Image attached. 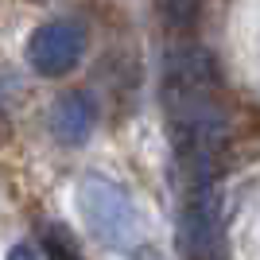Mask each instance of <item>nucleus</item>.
Instances as JSON below:
<instances>
[{"instance_id": "nucleus-1", "label": "nucleus", "mask_w": 260, "mask_h": 260, "mask_svg": "<svg viewBox=\"0 0 260 260\" xmlns=\"http://www.w3.org/2000/svg\"><path fill=\"white\" fill-rule=\"evenodd\" d=\"M78 210L86 217L89 233L117 252L132 249L136 237L144 233L140 214L132 206L128 190L117 186L113 179H105V175H86L82 179V186H78Z\"/></svg>"}, {"instance_id": "nucleus-2", "label": "nucleus", "mask_w": 260, "mask_h": 260, "mask_svg": "<svg viewBox=\"0 0 260 260\" xmlns=\"http://www.w3.org/2000/svg\"><path fill=\"white\" fill-rule=\"evenodd\" d=\"M179 252L183 256H221L225 237H221V202L217 186L202 183L190 186L179 214Z\"/></svg>"}, {"instance_id": "nucleus-3", "label": "nucleus", "mask_w": 260, "mask_h": 260, "mask_svg": "<svg viewBox=\"0 0 260 260\" xmlns=\"http://www.w3.org/2000/svg\"><path fill=\"white\" fill-rule=\"evenodd\" d=\"M86 54V27L78 20H51L27 39V62L43 78H66Z\"/></svg>"}, {"instance_id": "nucleus-4", "label": "nucleus", "mask_w": 260, "mask_h": 260, "mask_svg": "<svg viewBox=\"0 0 260 260\" xmlns=\"http://www.w3.org/2000/svg\"><path fill=\"white\" fill-rule=\"evenodd\" d=\"M93 120H98V109L89 93H62L51 105V132L58 144H70V148L86 144L93 132Z\"/></svg>"}, {"instance_id": "nucleus-5", "label": "nucleus", "mask_w": 260, "mask_h": 260, "mask_svg": "<svg viewBox=\"0 0 260 260\" xmlns=\"http://www.w3.org/2000/svg\"><path fill=\"white\" fill-rule=\"evenodd\" d=\"M217 86V66L202 47H179L167 54V89L210 93Z\"/></svg>"}, {"instance_id": "nucleus-6", "label": "nucleus", "mask_w": 260, "mask_h": 260, "mask_svg": "<svg viewBox=\"0 0 260 260\" xmlns=\"http://www.w3.org/2000/svg\"><path fill=\"white\" fill-rule=\"evenodd\" d=\"M43 252L47 256H78V245H74V237H70V229H62V225H47V233H43Z\"/></svg>"}, {"instance_id": "nucleus-7", "label": "nucleus", "mask_w": 260, "mask_h": 260, "mask_svg": "<svg viewBox=\"0 0 260 260\" xmlns=\"http://www.w3.org/2000/svg\"><path fill=\"white\" fill-rule=\"evenodd\" d=\"M163 12H167L171 27H190L194 12H198V0H163Z\"/></svg>"}, {"instance_id": "nucleus-8", "label": "nucleus", "mask_w": 260, "mask_h": 260, "mask_svg": "<svg viewBox=\"0 0 260 260\" xmlns=\"http://www.w3.org/2000/svg\"><path fill=\"white\" fill-rule=\"evenodd\" d=\"M8 256H12V260H20V256H43V249H39V245H16Z\"/></svg>"}]
</instances>
